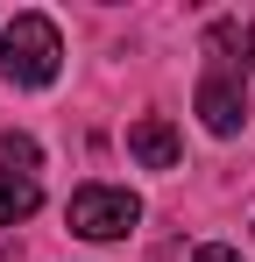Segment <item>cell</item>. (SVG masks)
Listing matches in <instances>:
<instances>
[{"label": "cell", "instance_id": "6da1fadb", "mask_svg": "<svg viewBox=\"0 0 255 262\" xmlns=\"http://www.w3.org/2000/svg\"><path fill=\"white\" fill-rule=\"evenodd\" d=\"M57 64H64V36H57L50 14H14V21L0 29V78H14V85H50Z\"/></svg>", "mask_w": 255, "mask_h": 262}, {"label": "cell", "instance_id": "7a4b0ae2", "mask_svg": "<svg viewBox=\"0 0 255 262\" xmlns=\"http://www.w3.org/2000/svg\"><path fill=\"white\" fill-rule=\"evenodd\" d=\"M64 220H71V234H85V241H121L128 227L142 220V199L121 191V184H78L71 206H64Z\"/></svg>", "mask_w": 255, "mask_h": 262}, {"label": "cell", "instance_id": "3957f363", "mask_svg": "<svg viewBox=\"0 0 255 262\" xmlns=\"http://www.w3.org/2000/svg\"><path fill=\"white\" fill-rule=\"evenodd\" d=\"M199 114H206L213 135H241V121H248V85H241L227 64H213L206 78H199Z\"/></svg>", "mask_w": 255, "mask_h": 262}, {"label": "cell", "instance_id": "277c9868", "mask_svg": "<svg viewBox=\"0 0 255 262\" xmlns=\"http://www.w3.org/2000/svg\"><path fill=\"white\" fill-rule=\"evenodd\" d=\"M128 156H135L142 170H177L184 142H177V128H170L163 114H142V121L128 128Z\"/></svg>", "mask_w": 255, "mask_h": 262}, {"label": "cell", "instance_id": "5b68a950", "mask_svg": "<svg viewBox=\"0 0 255 262\" xmlns=\"http://www.w3.org/2000/svg\"><path fill=\"white\" fill-rule=\"evenodd\" d=\"M42 206V184L29 170H0V227H22V220Z\"/></svg>", "mask_w": 255, "mask_h": 262}, {"label": "cell", "instance_id": "8992f818", "mask_svg": "<svg viewBox=\"0 0 255 262\" xmlns=\"http://www.w3.org/2000/svg\"><path fill=\"white\" fill-rule=\"evenodd\" d=\"M0 170H29L36 177V142L29 135H0Z\"/></svg>", "mask_w": 255, "mask_h": 262}, {"label": "cell", "instance_id": "52a82bcc", "mask_svg": "<svg viewBox=\"0 0 255 262\" xmlns=\"http://www.w3.org/2000/svg\"><path fill=\"white\" fill-rule=\"evenodd\" d=\"M192 262H241V255H234V248H220V241H206V248H199Z\"/></svg>", "mask_w": 255, "mask_h": 262}, {"label": "cell", "instance_id": "ba28073f", "mask_svg": "<svg viewBox=\"0 0 255 262\" xmlns=\"http://www.w3.org/2000/svg\"><path fill=\"white\" fill-rule=\"evenodd\" d=\"M248 71H255V29H248Z\"/></svg>", "mask_w": 255, "mask_h": 262}]
</instances>
